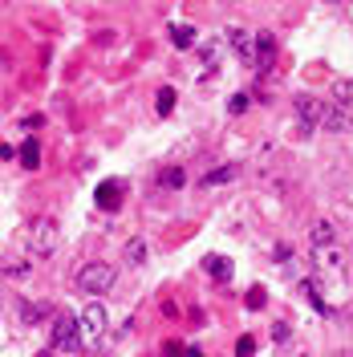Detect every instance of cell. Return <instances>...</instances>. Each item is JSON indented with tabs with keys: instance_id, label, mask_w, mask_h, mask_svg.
Returning a JSON list of instances; mask_svg holds the SVG:
<instances>
[{
	"instance_id": "6da1fadb",
	"label": "cell",
	"mask_w": 353,
	"mask_h": 357,
	"mask_svg": "<svg viewBox=\"0 0 353 357\" xmlns=\"http://www.w3.org/2000/svg\"><path fill=\"white\" fill-rule=\"evenodd\" d=\"M61 244V227L57 220H49V215H37V220H29L24 227V252L33 256V260H49L53 252Z\"/></svg>"
},
{
	"instance_id": "7a4b0ae2",
	"label": "cell",
	"mask_w": 353,
	"mask_h": 357,
	"mask_svg": "<svg viewBox=\"0 0 353 357\" xmlns=\"http://www.w3.org/2000/svg\"><path fill=\"white\" fill-rule=\"evenodd\" d=\"M114 264H106V260H93V264H82L77 268V289L89 292V296H102V292L114 289Z\"/></svg>"
},
{
	"instance_id": "3957f363",
	"label": "cell",
	"mask_w": 353,
	"mask_h": 357,
	"mask_svg": "<svg viewBox=\"0 0 353 357\" xmlns=\"http://www.w3.org/2000/svg\"><path fill=\"white\" fill-rule=\"evenodd\" d=\"M86 345V333H82V321H73L69 312L53 317V349L57 354H77Z\"/></svg>"
},
{
	"instance_id": "277c9868",
	"label": "cell",
	"mask_w": 353,
	"mask_h": 357,
	"mask_svg": "<svg viewBox=\"0 0 353 357\" xmlns=\"http://www.w3.org/2000/svg\"><path fill=\"white\" fill-rule=\"evenodd\" d=\"M292 114H296V126L309 134L317 126H325V102H317L313 93H301V98H292Z\"/></svg>"
},
{
	"instance_id": "5b68a950",
	"label": "cell",
	"mask_w": 353,
	"mask_h": 357,
	"mask_svg": "<svg viewBox=\"0 0 353 357\" xmlns=\"http://www.w3.org/2000/svg\"><path fill=\"white\" fill-rule=\"evenodd\" d=\"M82 333H86V345H98L106 337V309H102V301L82 309Z\"/></svg>"
},
{
	"instance_id": "8992f818",
	"label": "cell",
	"mask_w": 353,
	"mask_h": 357,
	"mask_svg": "<svg viewBox=\"0 0 353 357\" xmlns=\"http://www.w3.org/2000/svg\"><path fill=\"white\" fill-rule=\"evenodd\" d=\"M325 130H329V134L353 130V110H350V106H337V102H329V106H325Z\"/></svg>"
},
{
	"instance_id": "52a82bcc",
	"label": "cell",
	"mask_w": 353,
	"mask_h": 357,
	"mask_svg": "<svg viewBox=\"0 0 353 357\" xmlns=\"http://www.w3.org/2000/svg\"><path fill=\"white\" fill-rule=\"evenodd\" d=\"M122 195H126L122 178H106V183L98 187V207H102V211H118V207H122Z\"/></svg>"
},
{
	"instance_id": "ba28073f",
	"label": "cell",
	"mask_w": 353,
	"mask_h": 357,
	"mask_svg": "<svg viewBox=\"0 0 353 357\" xmlns=\"http://www.w3.org/2000/svg\"><path fill=\"white\" fill-rule=\"evenodd\" d=\"M227 45H232V53H236L240 61H256V41H252L243 29H227Z\"/></svg>"
},
{
	"instance_id": "9c48e42d",
	"label": "cell",
	"mask_w": 353,
	"mask_h": 357,
	"mask_svg": "<svg viewBox=\"0 0 353 357\" xmlns=\"http://www.w3.org/2000/svg\"><path fill=\"white\" fill-rule=\"evenodd\" d=\"M203 272L223 284V280H232V260L227 256H203Z\"/></svg>"
},
{
	"instance_id": "30bf717a",
	"label": "cell",
	"mask_w": 353,
	"mask_h": 357,
	"mask_svg": "<svg viewBox=\"0 0 353 357\" xmlns=\"http://www.w3.org/2000/svg\"><path fill=\"white\" fill-rule=\"evenodd\" d=\"M272 61H276V37H272V33H260V37H256V66L268 69Z\"/></svg>"
},
{
	"instance_id": "8fae6325",
	"label": "cell",
	"mask_w": 353,
	"mask_h": 357,
	"mask_svg": "<svg viewBox=\"0 0 353 357\" xmlns=\"http://www.w3.org/2000/svg\"><path fill=\"white\" fill-rule=\"evenodd\" d=\"M325 244H337V227L329 220H317L313 223V248H325Z\"/></svg>"
},
{
	"instance_id": "7c38bea8",
	"label": "cell",
	"mask_w": 353,
	"mask_h": 357,
	"mask_svg": "<svg viewBox=\"0 0 353 357\" xmlns=\"http://www.w3.org/2000/svg\"><path fill=\"white\" fill-rule=\"evenodd\" d=\"M183 183H187L183 167H163V171H158V187H167V191H179Z\"/></svg>"
},
{
	"instance_id": "4fadbf2b",
	"label": "cell",
	"mask_w": 353,
	"mask_h": 357,
	"mask_svg": "<svg viewBox=\"0 0 353 357\" xmlns=\"http://www.w3.org/2000/svg\"><path fill=\"white\" fill-rule=\"evenodd\" d=\"M21 167H24V171H37V167H41V146H37L33 138L21 142Z\"/></svg>"
},
{
	"instance_id": "5bb4252c",
	"label": "cell",
	"mask_w": 353,
	"mask_h": 357,
	"mask_svg": "<svg viewBox=\"0 0 353 357\" xmlns=\"http://www.w3.org/2000/svg\"><path fill=\"white\" fill-rule=\"evenodd\" d=\"M313 260L321 268H337L341 264V252H337V244H325V248H313Z\"/></svg>"
},
{
	"instance_id": "9a60e30c",
	"label": "cell",
	"mask_w": 353,
	"mask_h": 357,
	"mask_svg": "<svg viewBox=\"0 0 353 357\" xmlns=\"http://www.w3.org/2000/svg\"><path fill=\"white\" fill-rule=\"evenodd\" d=\"M21 317L29 321V325H37V321L49 317V305H45V301H37V305H33V301H21Z\"/></svg>"
},
{
	"instance_id": "2e32d148",
	"label": "cell",
	"mask_w": 353,
	"mask_h": 357,
	"mask_svg": "<svg viewBox=\"0 0 353 357\" xmlns=\"http://www.w3.org/2000/svg\"><path fill=\"white\" fill-rule=\"evenodd\" d=\"M171 41H175V49H191V45H195V29H187V24H171Z\"/></svg>"
},
{
	"instance_id": "e0dca14e",
	"label": "cell",
	"mask_w": 353,
	"mask_h": 357,
	"mask_svg": "<svg viewBox=\"0 0 353 357\" xmlns=\"http://www.w3.org/2000/svg\"><path fill=\"white\" fill-rule=\"evenodd\" d=\"M227 178H236V167H216V171H207L199 183H203V187H220V183H227Z\"/></svg>"
},
{
	"instance_id": "ac0fdd59",
	"label": "cell",
	"mask_w": 353,
	"mask_h": 357,
	"mask_svg": "<svg viewBox=\"0 0 353 357\" xmlns=\"http://www.w3.org/2000/svg\"><path fill=\"white\" fill-rule=\"evenodd\" d=\"M333 102H337V106H350L353 102V82H333Z\"/></svg>"
},
{
	"instance_id": "d6986e66",
	"label": "cell",
	"mask_w": 353,
	"mask_h": 357,
	"mask_svg": "<svg viewBox=\"0 0 353 357\" xmlns=\"http://www.w3.org/2000/svg\"><path fill=\"white\" fill-rule=\"evenodd\" d=\"M126 264H147V244L142 240H130L126 244Z\"/></svg>"
},
{
	"instance_id": "ffe728a7",
	"label": "cell",
	"mask_w": 353,
	"mask_h": 357,
	"mask_svg": "<svg viewBox=\"0 0 353 357\" xmlns=\"http://www.w3.org/2000/svg\"><path fill=\"white\" fill-rule=\"evenodd\" d=\"M4 276H13V280H24V276H29V260H8V264H4Z\"/></svg>"
},
{
	"instance_id": "44dd1931",
	"label": "cell",
	"mask_w": 353,
	"mask_h": 357,
	"mask_svg": "<svg viewBox=\"0 0 353 357\" xmlns=\"http://www.w3.org/2000/svg\"><path fill=\"white\" fill-rule=\"evenodd\" d=\"M155 106H158V114L175 110V89H171V86H167V89H158V102H155Z\"/></svg>"
},
{
	"instance_id": "7402d4cb",
	"label": "cell",
	"mask_w": 353,
	"mask_h": 357,
	"mask_svg": "<svg viewBox=\"0 0 353 357\" xmlns=\"http://www.w3.org/2000/svg\"><path fill=\"white\" fill-rule=\"evenodd\" d=\"M256 354V337H240V345H236V357H252Z\"/></svg>"
},
{
	"instance_id": "603a6c76",
	"label": "cell",
	"mask_w": 353,
	"mask_h": 357,
	"mask_svg": "<svg viewBox=\"0 0 353 357\" xmlns=\"http://www.w3.org/2000/svg\"><path fill=\"white\" fill-rule=\"evenodd\" d=\"M0 158H4V162H8V158H21V151H17V146H8V142H4V146H0Z\"/></svg>"
},
{
	"instance_id": "cb8c5ba5",
	"label": "cell",
	"mask_w": 353,
	"mask_h": 357,
	"mask_svg": "<svg viewBox=\"0 0 353 357\" xmlns=\"http://www.w3.org/2000/svg\"><path fill=\"white\" fill-rule=\"evenodd\" d=\"M325 4H345V0H325Z\"/></svg>"
},
{
	"instance_id": "d4e9b609",
	"label": "cell",
	"mask_w": 353,
	"mask_h": 357,
	"mask_svg": "<svg viewBox=\"0 0 353 357\" xmlns=\"http://www.w3.org/2000/svg\"><path fill=\"white\" fill-rule=\"evenodd\" d=\"M37 357H49V354H37Z\"/></svg>"
}]
</instances>
